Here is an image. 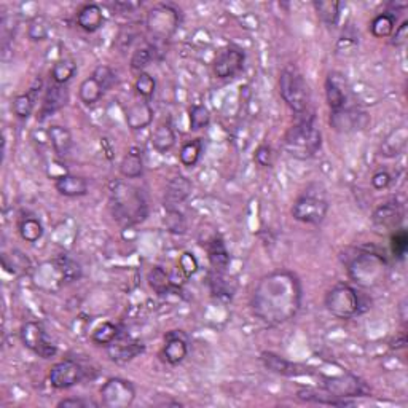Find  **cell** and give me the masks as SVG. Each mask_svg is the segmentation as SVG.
<instances>
[{
    "instance_id": "cell-1",
    "label": "cell",
    "mask_w": 408,
    "mask_h": 408,
    "mask_svg": "<svg viewBox=\"0 0 408 408\" xmlns=\"http://www.w3.org/2000/svg\"><path fill=\"white\" fill-rule=\"evenodd\" d=\"M303 289L299 276L292 271H271L255 287L250 308L261 322L271 327L289 322L301 308Z\"/></svg>"
},
{
    "instance_id": "cell-2",
    "label": "cell",
    "mask_w": 408,
    "mask_h": 408,
    "mask_svg": "<svg viewBox=\"0 0 408 408\" xmlns=\"http://www.w3.org/2000/svg\"><path fill=\"white\" fill-rule=\"evenodd\" d=\"M109 206L114 219L123 226L139 225L149 217V204L142 190L123 180L110 184Z\"/></svg>"
},
{
    "instance_id": "cell-3",
    "label": "cell",
    "mask_w": 408,
    "mask_h": 408,
    "mask_svg": "<svg viewBox=\"0 0 408 408\" xmlns=\"http://www.w3.org/2000/svg\"><path fill=\"white\" fill-rule=\"evenodd\" d=\"M322 147V132L318 126L316 115H301L297 123L289 128L283 139V150L295 160H310Z\"/></svg>"
},
{
    "instance_id": "cell-4",
    "label": "cell",
    "mask_w": 408,
    "mask_h": 408,
    "mask_svg": "<svg viewBox=\"0 0 408 408\" xmlns=\"http://www.w3.org/2000/svg\"><path fill=\"white\" fill-rule=\"evenodd\" d=\"M348 275L362 287H375L386 278L388 264L383 255L369 250H358L348 261Z\"/></svg>"
},
{
    "instance_id": "cell-5",
    "label": "cell",
    "mask_w": 408,
    "mask_h": 408,
    "mask_svg": "<svg viewBox=\"0 0 408 408\" xmlns=\"http://www.w3.org/2000/svg\"><path fill=\"white\" fill-rule=\"evenodd\" d=\"M279 95L297 115H305L311 104V90L295 66L284 67L279 77Z\"/></svg>"
},
{
    "instance_id": "cell-6",
    "label": "cell",
    "mask_w": 408,
    "mask_h": 408,
    "mask_svg": "<svg viewBox=\"0 0 408 408\" xmlns=\"http://www.w3.org/2000/svg\"><path fill=\"white\" fill-rule=\"evenodd\" d=\"M324 305L338 319H353L364 311L362 295L348 284H336L325 294Z\"/></svg>"
},
{
    "instance_id": "cell-7",
    "label": "cell",
    "mask_w": 408,
    "mask_h": 408,
    "mask_svg": "<svg viewBox=\"0 0 408 408\" xmlns=\"http://www.w3.org/2000/svg\"><path fill=\"white\" fill-rule=\"evenodd\" d=\"M145 26L155 43H163L171 39L180 26V13L176 7L168 4H158L149 10Z\"/></svg>"
},
{
    "instance_id": "cell-8",
    "label": "cell",
    "mask_w": 408,
    "mask_h": 408,
    "mask_svg": "<svg viewBox=\"0 0 408 408\" xmlns=\"http://www.w3.org/2000/svg\"><path fill=\"white\" fill-rule=\"evenodd\" d=\"M292 217L297 222L306 225H320L327 217L329 201L325 198L313 193H303L292 206Z\"/></svg>"
},
{
    "instance_id": "cell-9",
    "label": "cell",
    "mask_w": 408,
    "mask_h": 408,
    "mask_svg": "<svg viewBox=\"0 0 408 408\" xmlns=\"http://www.w3.org/2000/svg\"><path fill=\"white\" fill-rule=\"evenodd\" d=\"M101 404L106 408H128L136 399V388L134 384L123 378H109L99 390Z\"/></svg>"
},
{
    "instance_id": "cell-10",
    "label": "cell",
    "mask_w": 408,
    "mask_h": 408,
    "mask_svg": "<svg viewBox=\"0 0 408 408\" xmlns=\"http://www.w3.org/2000/svg\"><path fill=\"white\" fill-rule=\"evenodd\" d=\"M20 336H21L22 345H25L27 349H31L34 354H37L39 358L51 359V358H55L57 353L56 345H53V343L50 341L43 325L40 322H36V320H27V322L22 324L20 330Z\"/></svg>"
},
{
    "instance_id": "cell-11",
    "label": "cell",
    "mask_w": 408,
    "mask_h": 408,
    "mask_svg": "<svg viewBox=\"0 0 408 408\" xmlns=\"http://www.w3.org/2000/svg\"><path fill=\"white\" fill-rule=\"evenodd\" d=\"M324 389H327L330 394L336 395V397L348 400L354 397H365L370 393L369 388L365 386V383L360 378L349 375V373H345V375L340 376H325Z\"/></svg>"
},
{
    "instance_id": "cell-12",
    "label": "cell",
    "mask_w": 408,
    "mask_h": 408,
    "mask_svg": "<svg viewBox=\"0 0 408 408\" xmlns=\"http://www.w3.org/2000/svg\"><path fill=\"white\" fill-rule=\"evenodd\" d=\"M85 376V370L77 360L64 359L51 367L48 373L50 384L55 389H69L79 384Z\"/></svg>"
},
{
    "instance_id": "cell-13",
    "label": "cell",
    "mask_w": 408,
    "mask_h": 408,
    "mask_svg": "<svg viewBox=\"0 0 408 408\" xmlns=\"http://www.w3.org/2000/svg\"><path fill=\"white\" fill-rule=\"evenodd\" d=\"M325 99L332 112L349 107L351 102V86L346 77L340 72H330L325 79Z\"/></svg>"
},
{
    "instance_id": "cell-14",
    "label": "cell",
    "mask_w": 408,
    "mask_h": 408,
    "mask_svg": "<svg viewBox=\"0 0 408 408\" xmlns=\"http://www.w3.org/2000/svg\"><path fill=\"white\" fill-rule=\"evenodd\" d=\"M246 62V53L236 46H226L219 51L214 61V74L217 79H231L240 74Z\"/></svg>"
},
{
    "instance_id": "cell-15",
    "label": "cell",
    "mask_w": 408,
    "mask_h": 408,
    "mask_svg": "<svg viewBox=\"0 0 408 408\" xmlns=\"http://www.w3.org/2000/svg\"><path fill=\"white\" fill-rule=\"evenodd\" d=\"M369 125V116L358 107H345L336 112H330V126L338 132H353L365 130Z\"/></svg>"
},
{
    "instance_id": "cell-16",
    "label": "cell",
    "mask_w": 408,
    "mask_h": 408,
    "mask_svg": "<svg viewBox=\"0 0 408 408\" xmlns=\"http://www.w3.org/2000/svg\"><path fill=\"white\" fill-rule=\"evenodd\" d=\"M189 354V338L182 330H171L165 335L161 358L169 365H179Z\"/></svg>"
},
{
    "instance_id": "cell-17",
    "label": "cell",
    "mask_w": 408,
    "mask_h": 408,
    "mask_svg": "<svg viewBox=\"0 0 408 408\" xmlns=\"http://www.w3.org/2000/svg\"><path fill=\"white\" fill-rule=\"evenodd\" d=\"M144 349V345L139 340H134L131 336L118 335V338L107 346V353L114 362L125 364L137 358L139 354H142Z\"/></svg>"
},
{
    "instance_id": "cell-18",
    "label": "cell",
    "mask_w": 408,
    "mask_h": 408,
    "mask_svg": "<svg viewBox=\"0 0 408 408\" xmlns=\"http://www.w3.org/2000/svg\"><path fill=\"white\" fill-rule=\"evenodd\" d=\"M191 195V182L189 177L185 176H174L169 179L165 189V196H163V206L166 211L169 209H179L186 198Z\"/></svg>"
},
{
    "instance_id": "cell-19",
    "label": "cell",
    "mask_w": 408,
    "mask_h": 408,
    "mask_svg": "<svg viewBox=\"0 0 408 408\" xmlns=\"http://www.w3.org/2000/svg\"><path fill=\"white\" fill-rule=\"evenodd\" d=\"M126 125L132 131H141L154 121V109L147 99H137L125 110Z\"/></svg>"
},
{
    "instance_id": "cell-20",
    "label": "cell",
    "mask_w": 408,
    "mask_h": 408,
    "mask_svg": "<svg viewBox=\"0 0 408 408\" xmlns=\"http://www.w3.org/2000/svg\"><path fill=\"white\" fill-rule=\"evenodd\" d=\"M69 101V91L66 85L51 83L45 91L42 109H40V120L48 118L56 112H60L62 107H66Z\"/></svg>"
},
{
    "instance_id": "cell-21",
    "label": "cell",
    "mask_w": 408,
    "mask_h": 408,
    "mask_svg": "<svg viewBox=\"0 0 408 408\" xmlns=\"http://www.w3.org/2000/svg\"><path fill=\"white\" fill-rule=\"evenodd\" d=\"M402 211L400 206L395 201H388L380 204L372 215V222L376 229L383 230H395L400 225Z\"/></svg>"
},
{
    "instance_id": "cell-22",
    "label": "cell",
    "mask_w": 408,
    "mask_h": 408,
    "mask_svg": "<svg viewBox=\"0 0 408 408\" xmlns=\"http://www.w3.org/2000/svg\"><path fill=\"white\" fill-rule=\"evenodd\" d=\"M55 189L60 195L67 198H79L88 193V180L75 174H62L55 180Z\"/></svg>"
},
{
    "instance_id": "cell-23",
    "label": "cell",
    "mask_w": 408,
    "mask_h": 408,
    "mask_svg": "<svg viewBox=\"0 0 408 408\" xmlns=\"http://www.w3.org/2000/svg\"><path fill=\"white\" fill-rule=\"evenodd\" d=\"M297 399L301 402H311V404H319V405H332V407H346V405H353V400L348 399H340L336 395L330 394L327 389H311V388H305L300 389L297 393Z\"/></svg>"
},
{
    "instance_id": "cell-24",
    "label": "cell",
    "mask_w": 408,
    "mask_h": 408,
    "mask_svg": "<svg viewBox=\"0 0 408 408\" xmlns=\"http://www.w3.org/2000/svg\"><path fill=\"white\" fill-rule=\"evenodd\" d=\"M261 362H264L268 370L283 376H297L305 375L306 373L305 369H301L300 365L289 362V360H285L281 355H278L275 353H261Z\"/></svg>"
},
{
    "instance_id": "cell-25",
    "label": "cell",
    "mask_w": 408,
    "mask_h": 408,
    "mask_svg": "<svg viewBox=\"0 0 408 408\" xmlns=\"http://www.w3.org/2000/svg\"><path fill=\"white\" fill-rule=\"evenodd\" d=\"M77 25L85 32L93 34L99 31L104 25V13L102 8L97 4H88L79 11Z\"/></svg>"
},
{
    "instance_id": "cell-26",
    "label": "cell",
    "mask_w": 408,
    "mask_h": 408,
    "mask_svg": "<svg viewBox=\"0 0 408 408\" xmlns=\"http://www.w3.org/2000/svg\"><path fill=\"white\" fill-rule=\"evenodd\" d=\"M206 249H208V259L209 261H211L214 270L219 273H224L226 268L230 266L231 257H230L229 250H226V246L222 238H219V236L212 238V240L208 243Z\"/></svg>"
},
{
    "instance_id": "cell-27",
    "label": "cell",
    "mask_w": 408,
    "mask_h": 408,
    "mask_svg": "<svg viewBox=\"0 0 408 408\" xmlns=\"http://www.w3.org/2000/svg\"><path fill=\"white\" fill-rule=\"evenodd\" d=\"M40 86H42V81L37 80L36 85L31 88V91L22 93V95H18L13 99V102H11V110H13L16 118L27 120L29 116L32 115L34 106H36V96L40 91Z\"/></svg>"
},
{
    "instance_id": "cell-28",
    "label": "cell",
    "mask_w": 408,
    "mask_h": 408,
    "mask_svg": "<svg viewBox=\"0 0 408 408\" xmlns=\"http://www.w3.org/2000/svg\"><path fill=\"white\" fill-rule=\"evenodd\" d=\"M120 174L126 179H137L144 174V156L142 150L131 147L126 151L123 160L120 163Z\"/></svg>"
},
{
    "instance_id": "cell-29",
    "label": "cell",
    "mask_w": 408,
    "mask_h": 408,
    "mask_svg": "<svg viewBox=\"0 0 408 408\" xmlns=\"http://www.w3.org/2000/svg\"><path fill=\"white\" fill-rule=\"evenodd\" d=\"M151 145L156 151L160 154H166V151L171 150L174 145H176V132H174V128L171 120H165L155 128L154 134H151Z\"/></svg>"
},
{
    "instance_id": "cell-30",
    "label": "cell",
    "mask_w": 408,
    "mask_h": 408,
    "mask_svg": "<svg viewBox=\"0 0 408 408\" xmlns=\"http://www.w3.org/2000/svg\"><path fill=\"white\" fill-rule=\"evenodd\" d=\"M408 141V131L405 126H399L390 131L386 139L381 144V155L388 156V158H394V156L400 155L407 147Z\"/></svg>"
},
{
    "instance_id": "cell-31",
    "label": "cell",
    "mask_w": 408,
    "mask_h": 408,
    "mask_svg": "<svg viewBox=\"0 0 408 408\" xmlns=\"http://www.w3.org/2000/svg\"><path fill=\"white\" fill-rule=\"evenodd\" d=\"M48 136H50L51 147H53L55 154L57 156H61L62 158V156H67L69 154H71L74 141H72L71 131H69L66 126H61V125L50 126Z\"/></svg>"
},
{
    "instance_id": "cell-32",
    "label": "cell",
    "mask_w": 408,
    "mask_h": 408,
    "mask_svg": "<svg viewBox=\"0 0 408 408\" xmlns=\"http://www.w3.org/2000/svg\"><path fill=\"white\" fill-rule=\"evenodd\" d=\"M313 7L316 10L319 20L330 27L338 25L341 16L343 4L336 0H314Z\"/></svg>"
},
{
    "instance_id": "cell-33",
    "label": "cell",
    "mask_w": 408,
    "mask_h": 408,
    "mask_svg": "<svg viewBox=\"0 0 408 408\" xmlns=\"http://www.w3.org/2000/svg\"><path fill=\"white\" fill-rule=\"evenodd\" d=\"M395 22H397V16H395V13H390V11L376 15L370 22L372 36L376 39H386L393 36V32L395 31Z\"/></svg>"
},
{
    "instance_id": "cell-34",
    "label": "cell",
    "mask_w": 408,
    "mask_h": 408,
    "mask_svg": "<svg viewBox=\"0 0 408 408\" xmlns=\"http://www.w3.org/2000/svg\"><path fill=\"white\" fill-rule=\"evenodd\" d=\"M75 74H77V62H75L72 57L57 60L50 71L51 80H53V83L56 85H66L67 81H71L74 79Z\"/></svg>"
},
{
    "instance_id": "cell-35",
    "label": "cell",
    "mask_w": 408,
    "mask_h": 408,
    "mask_svg": "<svg viewBox=\"0 0 408 408\" xmlns=\"http://www.w3.org/2000/svg\"><path fill=\"white\" fill-rule=\"evenodd\" d=\"M2 265L5 270L13 273V275H25V273H29L32 266L27 255L18 249H13L10 254H4Z\"/></svg>"
},
{
    "instance_id": "cell-36",
    "label": "cell",
    "mask_w": 408,
    "mask_h": 408,
    "mask_svg": "<svg viewBox=\"0 0 408 408\" xmlns=\"http://www.w3.org/2000/svg\"><path fill=\"white\" fill-rule=\"evenodd\" d=\"M18 231L26 243H37L43 236V225L34 215H25L18 222Z\"/></svg>"
},
{
    "instance_id": "cell-37",
    "label": "cell",
    "mask_w": 408,
    "mask_h": 408,
    "mask_svg": "<svg viewBox=\"0 0 408 408\" xmlns=\"http://www.w3.org/2000/svg\"><path fill=\"white\" fill-rule=\"evenodd\" d=\"M104 88L101 85L97 83V80L93 77L85 79L81 81L80 88H79V96H80V101L85 104V106H95L96 102H99L104 96Z\"/></svg>"
},
{
    "instance_id": "cell-38",
    "label": "cell",
    "mask_w": 408,
    "mask_h": 408,
    "mask_svg": "<svg viewBox=\"0 0 408 408\" xmlns=\"http://www.w3.org/2000/svg\"><path fill=\"white\" fill-rule=\"evenodd\" d=\"M156 53H160L158 50V43H149L145 46H141V48H137L136 51H132L131 55V69L132 71H139L141 74L145 67L149 66V64L155 60Z\"/></svg>"
},
{
    "instance_id": "cell-39",
    "label": "cell",
    "mask_w": 408,
    "mask_h": 408,
    "mask_svg": "<svg viewBox=\"0 0 408 408\" xmlns=\"http://www.w3.org/2000/svg\"><path fill=\"white\" fill-rule=\"evenodd\" d=\"M201 154H203V139H193V141H189L182 145L179 158L184 166L193 168L196 166V163L200 161Z\"/></svg>"
},
{
    "instance_id": "cell-40",
    "label": "cell",
    "mask_w": 408,
    "mask_h": 408,
    "mask_svg": "<svg viewBox=\"0 0 408 408\" xmlns=\"http://www.w3.org/2000/svg\"><path fill=\"white\" fill-rule=\"evenodd\" d=\"M147 281H149L150 287L154 289L155 292L158 294V295L168 294L169 290H171V287H172L171 278H169L168 273L165 270H163V268H160V266L151 268V270L149 271Z\"/></svg>"
},
{
    "instance_id": "cell-41",
    "label": "cell",
    "mask_w": 408,
    "mask_h": 408,
    "mask_svg": "<svg viewBox=\"0 0 408 408\" xmlns=\"http://www.w3.org/2000/svg\"><path fill=\"white\" fill-rule=\"evenodd\" d=\"M118 335L120 332L115 324L102 322L101 325H97L95 332L91 334V340L99 346H109L110 343H114L116 338H118Z\"/></svg>"
},
{
    "instance_id": "cell-42",
    "label": "cell",
    "mask_w": 408,
    "mask_h": 408,
    "mask_svg": "<svg viewBox=\"0 0 408 408\" xmlns=\"http://www.w3.org/2000/svg\"><path fill=\"white\" fill-rule=\"evenodd\" d=\"M50 21L45 18L42 15H37L34 16L29 22V27H27V37L29 40H32V42H42V40H46L50 36Z\"/></svg>"
},
{
    "instance_id": "cell-43",
    "label": "cell",
    "mask_w": 408,
    "mask_h": 408,
    "mask_svg": "<svg viewBox=\"0 0 408 408\" xmlns=\"http://www.w3.org/2000/svg\"><path fill=\"white\" fill-rule=\"evenodd\" d=\"M163 224L172 235H185L186 233V219L179 209H169V211H166Z\"/></svg>"
},
{
    "instance_id": "cell-44",
    "label": "cell",
    "mask_w": 408,
    "mask_h": 408,
    "mask_svg": "<svg viewBox=\"0 0 408 408\" xmlns=\"http://www.w3.org/2000/svg\"><path fill=\"white\" fill-rule=\"evenodd\" d=\"M190 130L191 131H201L208 128L211 123V112L203 104H195L190 107Z\"/></svg>"
},
{
    "instance_id": "cell-45",
    "label": "cell",
    "mask_w": 408,
    "mask_h": 408,
    "mask_svg": "<svg viewBox=\"0 0 408 408\" xmlns=\"http://www.w3.org/2000/svg\"><path fill=\"white\" fill-rule=\"evenodd\" d=\"M134 88H136V93L141 99H149L155 95L156 91V80L151 77L147 72H141L137 75L136 83H134Z\"/></svg>"
},
{
    "instance_id": "cell-46",
    "label": "cell",
    "mask_w": 408,
    "mask_h": 408,
    "mask_svg": "<svg viewBox=\"0 0 408 408\" xmlns=\"http://www.w3.org/2000/svg\"><path fill=\"white\" fill-rule=\"evenodd\" d=\"M56 266H57V270L61 271V276L64 281H69V283L75 281V279H79L81 275V270L77 261L66 257V255L56 260Z\"/></svg>"
},
{
    "instance_id": "cell-47",
    "label": "cell",
    "mask_w": 408,
    "mask_h": 408,
    "mask_svg": "<svg viewBox=\"0 0 408 408\" xmlns=\"http://www.w3.org/2000/svg\"><path fill=\"white\" fill-rule=\"evenodd\" d=\"M390 250L395 259H404L408 250V233L404 229L395 230L390 236Z\"/></svg>"
},
{
    "instance_id": "cell-48",
    "label": "cell",
    "mask_w": 408,
    "mask_h": 408,
    "mask_svg": "<svg viewBox=\"0 0 408 408\" xmlns=\"http://www.w3.org/2000/svg\"><path fill=\"white\" fill-rule=\"evenodd\" d=\"M91 75L97 80V83L102 86L104 91H107V90L112 88L114 83H115L114 71L109 66H104V64H101V66H97L95 69V72H93Z\"/></svg>"
},
{
    "instance_id": "cell-49",
    "label": "cell",
    "mask_w": 408,
    "mask_h": 408,
    "mask_svg": "<svg viewBox=\"0 0 408 408\" xmlns=\"http://www.w3.org/2000/svg\"><path fill=\"white\" fill-rule=\"evenodd\" d=\"M358 43H359V39L355 34L353 36H349V34H343L340 37V40L336 42V55H343V56H349L354 53V50L358 48Z\"/></svg>"
},
{
    "instance_id": "cell-50",
    "label": "cell",
    "mask_w": 408,
    "mask_h": 408,
    "mask_svg": "<svg viewBox=\"0 0 408 408\" xmlns=\"http://www.w3.org/2000/svg\"><path fill=\"white\" fill-rule=\"evenodd\" d=\"M254 160L261 168H271L273 161H275V154H273V149L270 147V145L261 144L260 147L255 150Z\"/></svg>"
},
{
    "instance_id": "cell-51",
    "label": "cell",
    "mask_w": 408,
    "mask_h": 408,
    "mask_svg": "<svg viewBox=\"0 0 408 408\" xmlns=\"http://www.w3.org/2000/svg\"><path fill=\"white\" fill-rule=\"evenodd\" d=\"M179 270L184 273L185 278H190L193 276L195 273L198 271V260L193 254L190 252H185L182 254V257L179 260Z\"/></svg>"
},
{
    "instance_id": "cell-52",
    "label": "cell",
    "mask_w": 408,
    "mask_h": 408,
    "mask_svg": "<svg viewBox=\"0 0 408 408\" xmlns=\"http://www.w3.org/2000/svg\"><path fill=\"white\" fill-rule=\"evenodd\" d=\"M211 289H212V294L219 297L226 295V297H230V299L233 295V290H235V289H230V284L226 283V279L220 275L219 271H217V275H214L211 278Z\"/></svg>"
},
{
    "instance_id": "cell-53",
    "label": "cell",
    "mask_w": 408,
    "mask_h": 408,
    "mask_svg": "<svg viewBox=\"0 0 408 408\" xmlns=\"http://www.w3.org/2000/svg\"><path fill=\"white\" fill-rule=\"evenodd\" d=\"M408 42V21H404L400 26L395 27V31L393 32V40L390 43L394 46H404Z\"/></svg>"
},
{
    "instance_id": "cell-54",
    "label": "cell",
    "mask_w": 408,
    "mask_h": 408,
    "mask_svg": "<svg viewBox=\"0 0 408 408\" xmlns=\"http://www.w3.org/2000/svg\"><path fill=\"white\" fill-rule=\"evenodd\" d=\"M390 182H393V177H390V174L388 171H378L373 174V177H372V185H373V189H376V190L388 189Z\"/></svg>"
},
{
    "instance_id": "cell-55",
    "label": "cell",
    "mask_w": 408,
    "mask_h": 408,
    "mask_svg": "<svg viewBox=\"0 0 408 408\" xmlns=\"http://www.w3.org/2000/svg\"><path fill=\"white\" fill-rule=\"evenodd\" d=\"M97 407V404L91 400H85L80 397H69V399H62L61 402H57V407L60 408H85V407Z\"/></svg>"
},
{
    "instance_id": "cell-56",
    "label": "cell",
    "mask_w": 408,
    "mask_h": 408,
    "mask_svg": "<svg viewBox=\"0 0 408 408\" xmlns=\"http://www.w3.org/2000/svg\"><path fill=\"white\" fill-rule=\"evenodd\" d=\"M142 7V2H115L112 4L114 10H118L121 13H131V11Z\"/></svg>"
},
{
    "instance_id": "cell-57",
    "label": "cell",
    "mask_w": 408,
    "mask_h": 408,
    "mask_svg": "<svg viewBox=\"0 0 408 408\" xmlns=\"http://www.w3.org/2000/svg\"><path fill=\"white\" fill-rule=\"evenodd\" d=\"M407 345V336L405 335H400L399 338H395V340L390 343V348H394V349H402V348H405Z\"/></svg>"
}]
</instances>
